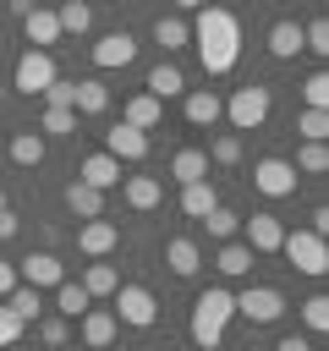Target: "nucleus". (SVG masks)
I'll list each match as a JSON object with an SVG mask.
<instances>
[{"label": "nucleus", "mask_w": 329, "mask_h": 351, "mask_svg": "<svg viewBox=\"0 0 329 351\" xmlns=\"http://www.w3.org/2000/svg\"><path fill=\"white\" fill-rule=\"evenodd\" d=\"M192 44H197V60L208 77H225L236 60H241V27L225 5H203L197 22H192Z\"/></svg>", "instance_id": "obj_1"}, {"label": "nucleus", "mask_w": 329, "mask_h": 351, "mask_svg": "<svg viewBox=\"0 0 329 351\" xmlns=\"http://www.w3.org/2000/svg\"><path fill=\"white\" fill-rule=\"evenodd\" d=\"M230 313H236V296H230L225 285H208V291L192 302V346H203V351H219Z\"/></svg>", "instance_id": "obj_2"}, {"label": "nucleus", "mask_w": 329, "mask_h": 351, "mask_svg": "<svg viewBox=\"0 0 329 351\" xmlns=\"http://www.w3.org/2000/svg\"><path fill=\"white\" fill-rule=\"evenodd\" d=\"M280 252H285V263L296 269V274H324L329 269V247H324V236H313V230H285V241H280Z\"/></svg>", "instance_id": "obj_3"}, {"label": "nucleus", "mask_w": 329, "mask_h": 351, "mask_svg": "<svg viewBox=\"0 0 329 351\" xmlns=\"http://www.w3.org/2000/svg\"><path fill=\"white\" fill-rule=\"evenodd\" d=\"M269 104H274V99H269V88H258V82H252V88H236V93L225 99V115H230V126H236V132H258V126L269 121Z\"/></svg>", "instance_id": "obj_4"}, {"label": "nucleus", "mask_w": 329, "mask_h": 351, "mask_svg": "<svg viewBox=\"0 0 329 351\" xmlns=\"http://www.w3.org/2000/svg\"><path fill=\"white\" fill-rule=\"evenodd\" d=\"M115 318L132 324V329H154V324H159L154 291H143V285H115Z\"/></svg>", "instance_id": "obj_5"}, {"label": "nucleus", "mask_w": 329, "mask_h": 351, "mask_svg": "<svg viewBox=\"0 0 329 351\" xmlns=\"http://www.w3.org/2000/svg\"><path fill=\"white\" fill-rule=\"evenodd\" d=\"M252 186H258L263 197H291V192H296V165L280 159V154H263V159L252 165Z\"/></svg>", "instance_id": "obj_6"}, {"label": "nucleus", "mask_w": 329, "mask_h": 351, "mask_svg": "<svg viewBox=\"0 0 329 351\" xmlns=\"http://www.w3.org/2000/svg\"><path fill=\"white\" fill-rule=\"evenodd\" d=\"M49 82H55V55H49V49H27V55L16 60V77H11V88L33 99V93H44Z\"/></svg>", "instance_id": "obj_7"}, {"label": "nucleus", "mask_w": 329, "mask_h": 351, "mask_svg": "<svg viewBox=\"0 0 329 351\" xmlns=\"http://www.w3.org/2000/svg\"><path fill=\"white\" fill-rule=\"evenodd\" d=\"M236 313H241L247 324H274V318L285 313V296H280L274 285H247V291L236 296Z\"/></svg>", "instance_id": "obj_8"}, {"label": "nucleus", "mask_w": 329, "mask_h": 351, "mask_svg": "<svg viewBox=\"0 0 329 351\" xmlns=\"http://www.w3.org/2000/svg\"><path fill=\"white\" fill-rule=\"evenodd\" d=\"M137 60V38L132 33H104L99 44H93V66L99 71H121V66H132Z\"/></svg>", "instance_id": "obj_9"}, {"label": "nucleus", "mask_w": 329, "mask_h": 351, "mask_svg": "<svg viewBox=\"0 0 329 351\" xmlns=\"http://www.w3.org/2000/svg\"><path fill=\"white\" fill-rule=\"evenodd\" d=\"M121 247V230L99 214V219H82V230H77V252H88V258H110Z\"/></svg>", "instance_id": "obj_10"}, {"label": "nucleus", "mask_w": 329, "mask_h": 351, "mask_svg": "<svg viewBox=\"0 0 329 351\" xmlns=\"http://www.w3.org/2000/svg\"><path fill=\"white\" fill-rule=\"evenodd\" d=\"M104 154L110 159H148V132H137V126H110L104 132Z\"/></svg>", "instance_id": "obj_11"}, {"label": "nucleus", "mask_w": 329, "mask_h": 351, "mask_svg": "<svg viewBox=\"0 0 329 351\" xmlns=\"http://www.w3.org/2000/svg\"><path fill=\"white\" fill-rule=\"evenodd\" d=\"M16 280H22V285H60V280H66V263H60L55 252H33V258L16 263Z\"/></svg>", "instance_id": "obj_12"}, {"label": "nucleus", "mask_w": 329, "mask_h": 351, "mask_svg": "<svg viewBox=\"0 0 329 351\" xmlns=\"http://www.w3.org/2000/svg\"><path fill=\"white\" fill-rule=\"evenodd\" d=\"M82 346H93V351H104V346H115V335H121V318L115 313H104V307H88L82 313Z\"/></svg>", "instance_id": "obj_13"}, {"label": "nucleus", "mask_w": 329, "mask_h": 351, "mask_svg": "<svg viewBox=\"0 0 329 351\" xmlns=\"http://www.w3.org/2000/svg\"><path fill=\"white\" fill-rule=\"evenodd\" d=\"M164 263H170V274L192 280V274L203 269V247H197L192 236H170V241H164Z\"/></svg>", "instance_id": "obj_14"}, {"label": "nucleus", "mask_w": 329, "mask_h": 351, "mask_svg": "<svg viewBox=\"0 0 329 351\" xmlns=\"http://www.w3.org/2000/svg\"><path fill=\"white\" fill-rule=\"evenodd\" d=\"M143 93H154L159 104H164V99H175V93H186V77H181V66H175V60H159V66L143 77Z\"/></svg>", "instance_id": "obj_15"}, {"label": "nucleus", "mask_w": 329, "mask_h": 351, "mask_svg": "<svg viewBox=\"0 0 329 351\" xmlns=\"http://www.w3.org/2000/svg\"><path fill=\"white\" fill-rule=\"evenodd\" d=\"M121 121H126V126H137V132H154V126L164 121V104H159L154 93H132V99H126V110H121Z\"/></svg>", "instance_id": "obj_16"}, {"label": "nucleus", "mask_w": 329, "mask_h": 351, "mask_svg": "<svg viewBox=\"0 0 329 351\" xmlns=\"http://www.w3.org/2000/svg\"><path fill=\"white\" fill-rule=\"evenodd\" d=\"M280 241H285V225L274 214H252L247 219V247L252 252H280Z\"/></svg>", "instance_id": "obj_17"}, {"label": "nucleus", "mask_w": 329, "mask_h": 351, "mask_svg": "<svg viewBox=\"0 0 329 351\" xmlns=\"http://www.w3.org/2000/svg\"><path fill=\"white\" fill-rule=\"evenodd\" d=\"M181 110H186V121H192V126H214V121L225 115V99H219V93H208V88H192Z\"/></svg>", "instance_id": "obj_18"}, {"label": "nucleus", "mask_w": 329, "mask_h": 351, "mask_svg": "<svg viewBox=\"0 0 329 351\" xmlns=\"http://www.w3.org/2000/svg\"><path fill=\"white\" fill-rule=\"evenodd\" d=\"M77 181H88V186L110 192V186H121V159H110V154H88V159H82V176H77Z\"/></svg>", "instance_id": "obj_19"}, {"label": "nucleus", "mask_w": 329, "mask_h": 351, "mask_svg": "<svg viewBox=\"0 0 329 351\" xmlns=\"http://www.w3.org/2000/svg\"><path fill=\"white\" fill-rule=\"evenodd\" d=\"M252 258H258V252H252L247 241H236V236H230V241H219L214 269H219V274H230V280H241V274H252Z\"/></svg>", "instance_id": "obj_20"}, {"label": "nucleus", "mask_w": 329, "mask_h": 351, "mask_svg": "<svg viewBox=\"0 0 329 351\" xmlns=\"http://www.w3.org/2000/svg\"><path fill=\"white\" fill-rule=\"evenodd\" d=\"M66 208H71L77 219H99V214H104V192L88 186V181H71V186H66Z\"/></svg>", "instance_id": "obj_21"}, {"label": "nucleus", "mask_w": 329, "mask_h": 351, "mask_svg": "<svg viewBox=\"0 0 329 351\" xmlns=\"http://www.w3.org/2000/svg\"><path fill=\"white\" fill-rule=\"evenodd\" d=\"M71 110H77V115H104V110H110V88H104L99 77H82V82H77Z\"/></svg>", "instance_id": "obj_22"}, {"label": "nucleus", "mask_w": 329, "mask_h": 351, "mask_svg": "<svg viewBox=\"0 0 329 351\" xmlns=\"http://www.w3.org/2000/svg\"><path fill=\"white\" fill-rule=\"evenodd\" d=\"M214 203H219L214 181H186V186H181V214H186V219H203Z\"/></svg>", "instance_id": "obj_23"}, {"label": "nucleus", "mask_w": 329, "mask_h": 351, "mask_svg": "<svg viewBox=\"0 0 329 351\" xmlns=\"http://www.w3.org/2000/svg\"><path fill=\"white\" fill-rule=\"evenodd\" d=\"M115 285H121V274H115V263H104V258H93L88 269H82V291L99 302V296H115Z\"/></svg>", "instance_id": "obj_24"}, {"label": "nucleus", "mask_w": 329, "mask_h": 351, "mask_svg": "<svg viewBox=\"0 0 329 351\" xmlns=\"http://www.w3.org/2000/svg\"><path fill=\"white\" fill-rule=\"evenodd\" d=\"M88 307H93V296L82 291V280H60V285H55V313H60V318H82Z\"/></svg>", "instance_id": "obj_25"}, {"label": "nucleus", "mask_w": 329, "mask_h": 351, "mask_svg": "<svg viewBox=\"0 0 329 351\" xmlns=\"http://www.w3.org/2000/svg\"><path fill=\"white\" fill-rule=\"evenodd\" d=\"M302 49V22H291V16H280L274 27H269V55H280V60H291Z\"/></svg>", "instance_id": "obj_26"}, {"label": "nucleus", "mask_w": 329, "mask_h": 351, "mask_svg": "<svg viewBox=\"0 0 329 351\" xmlns=\"http://www.w3.org/2000/svg\"><path fill=\"white\" fill-rule=\"evenodd\" d=\"M170 176L186 186V181H208V154L203 148H181L175 159H170Z\"/></svg>", "instance_id": "obj_27"}, {"label": "nucleus", "mask_w": 329, "mask_h": 351, "mask_svg": "<svg viewBox=\"0 0 329 351\" xmlns=\"http://www.w3.org/2000/svg\"><path fill=\"white\" fill-rule=\"evenodd\" d=\"M159 197H164V186H159V176H126V203L132 208H159Z\"/></svg>", "instance_id": "obj_28"}, {"label": "nucleus", "mask_w": 329, "mask_h": 351, "mask_svg": "<svg viewBox=\"0 0 329 351\" xmlns=\"http://www.w3.org/2000/svg\"><path fill=\"white\" fill-rule=\"evenodd\" d=\"M5 307H11L22 324H33V318L44 313V296H38V285H22V280H16V285L5 291Z\"/></svg>", "instance_id": "obj_29"}, {"label": "nucleus", "mask_w": 329, "mask_h": 351, "mask_svg": "<svg viewBox=\"0 0 329 351\" xmlns=\"http://www.w3.org/2000/svg\"><path fill=\"white\" fill-rule=\"evenodd\" d=\"M55 22H60V33H77V38H82V33L93 27V5H88V0H66V5L55 11Z\"/></svg>", "instance_id": "obj_30"}, {"label": "nucleus", "mask_w": 329, "mask_h": 351, "mask_svg": "<svg viewBox=\"0 0 329 351\" xmlns=\"http://www.w3.org/2000/svg\"><path fill=\"white\" fill-rule=\"evenodd\" d=\"M22 27H27L33 44H60V22H55V11H38V5H33V11L22 16Z\"/></svg>", "instance_id": "obj_31"}, {"label": "nucleus", "mask_w": 329, "mask_h": 351, "mask_svg": "<svg viewBox=\"0 0 329 351\" xmlns=\"http://www.w3.org/2000/svg\"><path fill=\"white\" fill-rule=\"evenodd\" d=\"M154 38H159L164 55H170V49L192 44V22H186V16H159V22H154Z\"/></svg>", "instance_id": "obj_32"}, {"label": "nucleus", "mask_w": 329, "mask_h": 351, "mask_svg": "<svg viewBox=\"0 0 329 351\" xmlns=\"http://www.w3.org/2000/svg\"><path fill=\"white\" fill-rule=\"evenodd\" d=\"M11 159L27 165V170L44 165V137H38V132H16V137H11Z\"/></svg>", "instance_id": "obj_33"}, {"label": "nucleus", "mask_w": 329, "mask_h": 351, "mask_svg": "<svg viewBox=\"0 0 329 351\" xmlns=\"http://www.w3.org/2000/svg\"><path fill=\"white\" fill-rule=\"evenodd\" d=\"M203 225H208V236H214V241H230V236L241 230V214H230L225 203H214V208L203 214Z\"/></svg>", "instance_id": "obj_34"}, {"label": "nucleus", "mask_w": 329, "mask_h": 351, "mask_svg": "<svg viewBox=\"0 0 329 351\" xmlns=\"http://www.w3.org/2000/svg\"><path fill=\"white\" fill-rule=\"evenodd\" d=\"M291 165H296V170H307V176H324V170H329V148H324V143H302Z\"/></svg>", "instance_id": "obj_35"}, {"label": "nucleus", "mask_w": 329, "mask_h": 351, "mask_svg": "<svg viewBox=\"0 0 329 351\" xmlns=\"http://www.w3.org/2000/svg\"><path fill=\"white\" fill-rule=\"evenodd\" d=\"M49 137H71L77 132V110H55V104H44V121H38Z\"/></svg>", "instance_id": "obj_36"}, {"label": "nucleus", "mask_w": 329, "mask_h": 351, "mask_svg": "<svg viewBox=\"0 0 329 351\" xmlns=\"http://www.w3.org/2000/svg\"><path fill=\"white\" fill-rule=\"evenodd\" d=\"M296 132H302L307 143H324V137H329V115H324V110H302V115H296Z\"/></svg>", "instance_id": "obj_37"}, {"label": "nucleus", "mask_w": 329, "mask_h": 351, "mask_svg": "<svg viewBox=\"0 0 329 351\" xmlns=\"http://www.w3.org/2000/svg\"><path fill=\"white\" fill-rule=\"evenodd\" d=\"M302 324H307L313 335H324V329H329V296H307V302H302Z\"/></svg>", "instance_id": "obj_38"}, {"label": "nucleus", "mask_w": 329, "mask_h": 351, "mask_svg": "<svg viewBox=\"0 0 329 351\" xmlns=\"http://www.w3.org/2000/svg\"><path fill=\"white\" fill-rule=\"evenodd\" d=\"M302 49H313V55H329V22H324V16H313V22L302 27Z\"/></svg>", "instance_id": "obj_39"}, {"label": "nucleus", "mask_w": 329, "mask_h": 351, "mask_svg": "<svg viewBox=\"0 0 329 351\" xmlns=\"http://www.w3.org/2000/svg\"><path fill=\"white\" fill-rule=\"evenodd\" d=\"M208 154H214V165H241V137L236 132H219Z\"/></svg>", "instance_id": "obj_40"}, {"label": "nucleus", "mask_w": 329, "mask_h": 351, "mask_svg": "<svg viewBox=\"0 0 329 351\" xmlns=\"http://www.w3.org/2000/svg\"><path fill=\"white\" fill-rule=\"evenodd\" d=\"M302 99H307V110H324V104H329V77L313 71V77L302 82Z\"/></svg>", "instance_id": "obj_41"}, {"label": "nucleus", "mask_w": 329, "mask_h": 351, "mask_svg": "<svg viewBox=\"0 0 329 351\" xmlns=\"http://www.w3.org/2000/svg\"><path fill=\"white\" fill-rule=\"evenodd\" d=\"M71 99H77V82H60V77H55V82L44 88V104H55V110H71Z\"/></svg>", "instance_id": "obj_42"}, {"label": "nucleus", "mask_w": 329, "mask_h": 351, "mask_svg": "<svg viewBox=\"0 0 329 351\" xmlns=\"http://www.w3.org/2000/svg\"><path fill=\"white\" fill-rule=\"evenodd\" d=\"M38 340H44V346H66V340H71V324H66V318H44V324H38Z\"/></svg>", "instance_id": "obj_43"}, {"label": "nucleus", "mask_w": 329, "mask_h": 351, "mask_svg": "<svg viewBox=\"0 0 329 351\" xmlns=\"http://www.w3.org/2000/svg\"><path fill=\"white\" fill-rule=\"evenodd\" d=\"M22 329H27V324H22L11 307H0V351H5V346H16V340H22Z\"/></svg>", "instance_id": "obj_44"}, {"label": "nucleus", "mask_w": 329, "mask_h": 351, "mask_svg": "<svg viewBox=\"0 0 329 351\" xmlns=\"http://www.w3.org/2000/svg\"><path fill=\"white\" fill-rule=\"evenodd\" d=\"M16 230H22V219H16V214H11V208H0V241H11V236H16Z\"/></svg>", "instance_id": "obj_45"}, {"label": "nucleus", "mask_w": 329, "mask_h": 351, "mask_svg": "<svg viewBox=\"0 0 329 351\" xmlns=\"http://www.w3.org/2000/svg\"><path fill=\"white\" fill-rule=\"evenodd\" d=\"M307 230H313V236H324V230H329V208H324V203L313 208V225H307Z\"/></svg>", "instance_id": "obj_46"}, {"label": "nucleus", "mask_w": 329, "mask_h": 351, "mask_svg": "<svg viewBox=\"0 0 329 351\" xmlns=\"http://www.w3.org/2000/svg\"><path fill=\"white\" fill-rule=\"evenodd\" d=\"M11 285H16V263H5V258H0V296H5Z\"/></svg>", "instance_id": "obj_47"}, {"label": "nucleus", "mask_w": 329, "mask_h": 351, "mask_svg": "<svg viewBox=\"0 0 329 351\" xmlns=\"http://www.w3.org/2000/svg\"><path fill=\"white\" fill-rule=\"evenodd\" d=\"M274 351H313V346H307V340H302V335H285V340H280V346H274Z\"/></svg>", "instance_id": "obj_48"}, {"label": "nucleus", "mask_w": 329, "mask_h": 351, "mask_svg": "<svg viewBox=\"0 0 329 351\" xmlns=\"http://www.w3.org/2000/svg\"><path fill=\"white\" fill-rule=\"evenodd\" d=\"M175 5H181V11H203L208 0H175Z\"/></svg>", "instance_id": "obj_49"}, {"label": "nucleus", "mask_w": 329, "mask_h": 351, "mask_svg": "<svg viewBox=\"0 0 329 351\" xmlns=\"http://www.w3.org/2000/svg\"><path fill=\"white\" fill-rule=\"evenodd\" d=\"M0 104H5V82H0Z\"/></svg>", "instance_id": "obj_50"}, {"label": "nucleus", "mask_w": 329, "mask_h": 351, "mask_svg": "<svg viewBox=\"0 0 329 351\" xmlns=\"http://www.w3.org/2000/svg\"><path fill=\"white\" fill-rule=\"evenodd\" d=\"M104 351H126V346H104Z\"/></svg>", "instance_id": "obj_51"}, {"label": "nucleus", "mask_w": 329, "mask_h": 351, "mask_svg": "<svg viewBox=\"0 0 329 351\" xmlns=\"http://www.w3.org/2000/svg\"><path fill=\"white\" fill-rule=\"evenodd\" d=\"M0 208H5V186H0Z\"/></svg>", "instance_id": "obj_52"}, {"label": "nucleus", "mask_w": 329, "mask_h": 351, "mask_svg": "<svg viewBox=\"0 0 329 351\" xmlns=\"http://www.w3.org/2000/svg\"><path fill=\"white\" fill-rule=\"evenodd\" d=\"M44 351H60V346H44Z\"/></svg>", "instance_id": "obj_53"}, {"label": "nucleus", "mask_w": 329, "mask_h": 351, "mask_svg": "<svg viewBox=\"0 0 329 351\" xmlns=\"http://www.w3.org/2000/svg\"><path fill=\"white\" fill-rule=\"evenodd\" d=\"M132 5H137V0H132Z\"/></svg>", "instance_id": "obj_54"}, {"label": "nucleus", "mask_w": 329, "mask_h": 351, "mask_svg": "<svg viewBox=\"0 0 329 351\" xmlns=\"http://www.w3.org/2000/svg\"><path fill=\"white\" fill-rule=\"evenodd\" d=\"M0 5H5V0H0Z\"/></svg>", "instance_id": "obj_55"}]
</instances>
